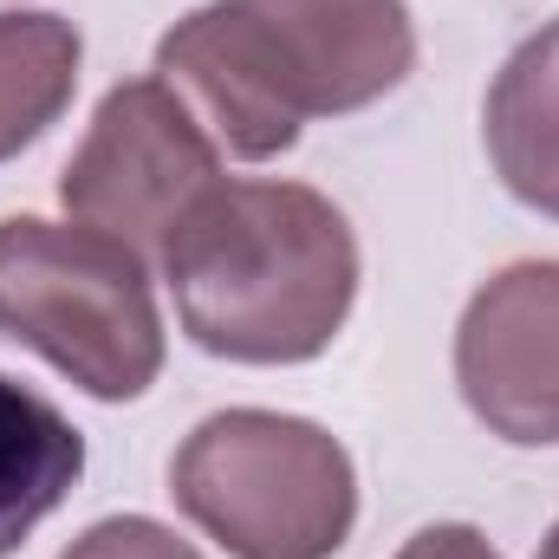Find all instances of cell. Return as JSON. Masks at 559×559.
<instances>
[{"label":"cell","mask_w":559,"mask_h":559,"mask_svg":"<svg viewBox=\"0 0 559 559\" xmlns=\"http://www.w3.org/2000/svg\"><path fill=\"white\" fill-rule=\"evenodd\" d=\"M481 143L501 189L559 222V20L501 59L481 105Z\"/></svg>","instance_id":"7"},{"label":"cell","mask_w":559,"mask_h":559,"mask_svg":"<svg viewBox=\"0 0 559 559\" xmlns=\"http://www.w3.org/2000/svg\"><path fill=\"white\" fill-rule=\"evenodd\" d=\"M85 475V436L59 404L0 371V559H13Z\"/></svg>","instance_id":"8"},{"label":"cell","mask_w":559,"mask_h":559,"mask_svg":"<svg viewBox=\"0 0 559 559\" xmlns=\"http://www.w3.org/2000/svg\"><path fill=\"white\" fill-rule=\"evenodd\" d=\"M0 338L39 352L98 404H131L163 378V312L138 248L46 215L0 222Z\"/></svg>","instance_id":"3"},{"label":"cell","mask_w":559,"mask_h":559,"mask_svg":"<svg viewBox=\"0 0 559 559\" xmlns=\"http://www.w3.org/2000/svg\"><path fill=\"white\" fill-rule=\"evenodd\" d=\"M411 66L404 0H202L156 39V79L241 163L293 150L312 118L391 98Z\"/></svg>","instance_id":"1"},{"label":"cell","mask_w":559,"mask_h":559,"mask_svg":"<svg viewBox=\"0 0 559 559\" xmlns=\"http://www.w3.org/2000/svg\"><path fill=\"white\" fill-rule=\"evenodd\" d=\"M59 559H202V554L150 514H111V521H92Z\"/></svg>","instance_id":"10"},{"label":"cell","mask_w":559,"mask_h":559,"mask_svg":"<svg viewBox=\"0 0 559 559\" xmlns=\"http://www.w3.org/2000/svg\"><path fill=\"white\" fill-rule=\"evenodd\" d=\"M455 391L514 449L559 442V261H514L475 286L455 325Z\"/></svg>","instance_id":"6"},{"label":"cell","mask_w":559,"mask_h":559,"mask_svg":"<svg viewBox=\"0 0 559 559\" xmlns=\"http://www.w3.org/2000/svg\"><path fill=\"white\" fill-rule=\"evenodd\" d=\"M534 559H559V521L547 527V540H540V554H534Z\"/></svg>","instance_id":"12"},{"label":"cell","mask_w":559,"mask_h":559,"mask_svg":"<svg viewBox=\"0 0 559 559\" xmlns=\"http://www.w3.org/2000/svg\"><path fill=\"white\" fill-rule=\"evenodd\" d=\"M156 267L189 345L228 365H312L358 306V235L306 182L222 176Z\"/></svg>","instance_id":"2"},{"label":"cell","mask_w":559,"mask_h":559,"mask_svg":"<svg viewBox=\"0 0 559 559\" xmlns=\"http://www.w3.org/2000/svg\"><path fill=\"white\" fill-rule=\"evenodd\" d=\"M169 495L228 559H332L358 527V468L345 442L286 411H215L176 462Z\"/></svg>","instance_id":"4"},{"label":"cell","mask_w":559,"mask_h":559,"mask_svg":"<svg viewBox=\"0 0 559 559\" xmlns=\"http://www.w3.org/2000/svg\"><path fill=\"white\" fill-rule=\"evenodd\" d=\"M215 182H222V143L150 72L105 92V105L85 124V143L59 176V202L72 222L150 261Z\"/></svg>","instance_id":"5"},{"label":"cell","mask_w":559,"mask_h":559,"mask_svg":"<svg viewBox=\"0 0 559 559\" xmlns=\"http://www.w3.org/2000/svg\"><path fill=\"white\" fill-rule=\"evenodd\" d=\"M85 39L66 13H0V163L46 138L79 92Z\"/></svg>","instance_id":"9"},{"label":"cell","mask_w":559,"mask_h":559,"mask_svg":"<svg viewBox=\"0 0 559 559\" xmlns=\"http://www.w3.org/2000/svg\"><path fill=\"white\" fill-rule=\"evenodd\" d=\"M397 559H501V547L468 521H436V527H417L397 547Z\"/></svg>","instance_id":"11"}]
</instances>
